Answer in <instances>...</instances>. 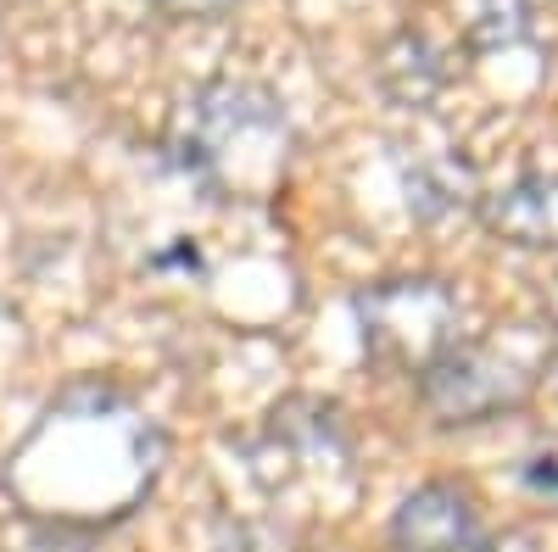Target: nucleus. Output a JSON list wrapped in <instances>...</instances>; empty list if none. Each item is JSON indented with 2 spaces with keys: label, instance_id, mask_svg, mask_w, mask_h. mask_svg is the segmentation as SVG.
I'll return each mask as SVG.
<instances>
[{
  "label": "nucleus",
  "instance_id": "11",
  "mask_svg": "<svg viewBox=\"0 0 558 552\" xmlns=\"http://www.w3.org/2000/svg\"><path fill=\"white\" fill-rule=\"evenodd\" d=\"M486 552H547V547H542L531 530H502V536H497Z\"/></svg>",
  "mask_w": 558,
  "mask_h": 552
},
{
  "label": "nucleus",
  "instance_id": "4",
  "mask_svg": "<svg viewBox=\"0 0 558 552\" xmlns=\"http://www.w3.org/2000/svg\"><path fill=\"white\" fill-rule=\"evenodd\" d=\"M391 547L397 552H481L475 496L452 480L418 486L413 496H402V508L391 519Z\"/></svg>",
  "mask_w": 558,
  "mask_h": 552
},
{
  "label": "nucleus",
  "instance_id": "1",
  "mask_svg": "<svg viewBox=\"0 0 558 552\" xmlns=\"http://www.w3.org/2000/svg\"><path fill=\"white\" fill-rule=\"evenodd\" d=\"M179 162L191 168L213 196L263 201L286 179L291 162V128L286 112L263 84L218 78L191 101L179 123Z\"/></svg>",
  "mask_w": 558,
  "mask_h": 552
},
{
  "label": "nucleus",
  "instance_id": "3",
  "mask_svg": "<svg viewBox=\"0 0 558 552\" xmlns=\"http://www.w3.org/2000/svg\"><path fill=\"white\" fill-rule=\"evenodd\" d=\"M418 396L441 425H481L497 413H514L531 396V375L502 357L497 346H447L425 375H418Z\"/></svg>",
  "mask_w": 558,
  "mask_h": 552
},
{
  "label": "nucleus",
  "instance_id": "7",
  "mask_svg": "<svg viewBox=\"0 0 558 552\" xmlns=\"http://www.w3.org/2000/svg\"><path fill=\"white\" fill-rule=\"evenodd\" d=\"M380 84L391 89V96L402 107H425L436 89H441V68H436V51L418 34H402L386 45V57H380Z\"/></svg>",
  "mask_w": 558,
  "mask_h": 552
},
{
  "label": "nucleus",
  "instance_id": "9",
  "mask_svg": "<svg viewBox=\"0 0 558 552\" xmlns=\"http://www.w3.org/2000/svg\"><path fill=\"white\" fill-rule=\"evenodd\" d=\"M12 552H96V547H89L78 530H68V525H34Z\"/></svg>",
  "mask_w": 558,
  "mask_h": 552
},
{
  "label": "nucleus",
  "instance_id": "5",
  "mask_svg": "<svg viewBox=\"0 0 558 552\" xmlns=\"http://www.w3.org/2000/svg\"><path fill=\"white\" fill-rule=\"evenodd\" d=\"M486 229L520 252H558V173H525L486 201Z\"/></svg>",
  "mask_w": 558,
  "mask_h": 552
},
{
  "label": "nucleus",
  "instance_id": "10",
  "mask_svg": "<svg viewBox=\"0 0 558 552\" xmlns=\"http://www.w3.org/2000/svg\"><path fill=\"white\" fill-rule=\"evenodd\" d=\"M151 7H157L162 17H173V23H213V17H223V12H235L241 0H151Z\"/></svg>",
  "mask_w": 558,
  "mask_h": 552
},
{
  "label": "nucleus",
  "instance_id": "12",
  "mask_svg": "<svg viewBox=\"0 0 558 552\" xmlns=\"http://www.w3.org/2000/svg\"><path fill=\"white\" fill-rule=\"evenodd\" d=\"M531 486L558 491V457H536V464H531Z\"/></svg>",
  "mask_w": 558,
  "mask_h": 552
},
{
  "label": "nucleus",
  "instance_id": "8",
  "mask_svg": "<svg viewBox=\"0 0 558 552\" xmlns=\"http://www.w3.org/2000/svg\"><path fill=\"white\" fill-rule=\"evenodd\" d=\"M553 0H475V39L481 45H514L536 34L542 12Z\"/></svg>",
  "mask_w": 558,
  "mask_h": 552
},
{
  "label": "nucleus",
  "instance_id": "6",
  "mask_svg": "<svg viewBox=\"0 0 558 552\" xmlns=\"http://www.w3.org/2000/svg\"><path fill=\"white\" fill-rule=\"evenodd\" d=\"M402 191H408V212L430 223V218L470 201V168L452 157H418L402 179Z\"/></svg>",
  "mask_w": 558,
  "mask_h": 552
},
{
  "label": "nucleus",
  "instance_id": "2",
  "mask_svg": "<svg viewBox=\"0 0 558 552\" xmlns=\"http://www.w3.org/2000/svg\"><path fill=\"white\" fill-rule=\"evenodd\" d=\"M357 330L375 363L425 375L447 346H458V302L436 280H386L357 296Z\"/></svg>",
  "mask_w": 558,
  "mask_h": 552
}]
</instances>
